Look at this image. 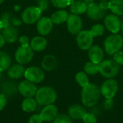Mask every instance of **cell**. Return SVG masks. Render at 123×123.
I'll use <instances>...</instances> for the list:
<instances>
[{"label":"cell","instance_id":"obj_1","mask_svg":"<svg viewBox=\"0 0 123 123\" xmlns=\"http://www.w3.org/2000/svg\"><path fill=\"white\" fill-rule=\"evenodd\" d=\"M99 88L93 84H89L83 87L81 92V102L85 107H92L99 101L101 95Z\"/></svg>","mask_w":123,"mask_h":123},{"label":"cell","instance_id":"obj_2","mask_svg":"<svg viewBox=\"0 0 123 123\" xmlns=\"http://www.w3.org/2000/svg\"><path fill=\"white\" fill-rule=\"evenodd\" d=\"M35 100L40 105L46 106L53 104L57 99L55 91L50 86H42L37 89L35 94Z\"/></svg>","mask_w":123,"mask_h":123},{"label":"cell","instance_id":"obj_3","mask_svg":"<svg viewBox=\"0 0 123 123\" xmlns=\"http://www.w3.org/2000/svg\"><path fill=\"white\" fill-rule=\"evenodd\" d=\"M123 48V37L117 33L110 35L104 41V48L108 55H113L120 51Z\"/></svg>","mask_w":123,"mask_h":123},{"label":"cell","instance_id":"obj_4","mask_svg":"<svg viewBox=\"0 0 123 123\" xmlns=\"http://www.w3.org/2000/svg\"><path fill=\"white\" fill-rule=\"evenodd\" d=\"M99 73L102 76L107 79H112L118 74L120 66L114 60L107 59L99 63Z\"/></svg>","mask_w":123,"mask_h":123},{"label":"cell","instance_id":"obj_5","mask_svg":"<svg viewBox=\"0 0 123 123\" xmlns=\"http://www.w3.org/2000/svg\"><path fill=\"white\" fill-rule=\"evenodd\" d=\"M34 55V50L30 45H21L15 51L14 58L17 63L20 65H25L30 63Z\"/></svg>","mask_w":123,"mask_h":123},{"label":"cell","instance_id":"obj_6","mask_svg":"<svg viewBox=\"0 0 123 123\" xmlns=\"http://www.w3.org/2000/svg\"><path fill=\"white\" fill-rule=\"evenodd\" d=\"M76 43L82 50H89L93 45L94 36L89 30H82L76 35Z\"/></svg>","mask_w":123,"mask_h":123},{"label":"cell","instance_id":"obj_7","mask_svg":"<svg viewBox=\"0 0 123 123\" xmlns=\"http://www.w3.org/2000/svg\"><path fill=\"white\" fill-rule=\"evenodd\" d=\"M42 11L38 6H29L22 13V19L25 24L32 25L41 18Z\"/></svg>","mask_w":123,"mask_h":123},{"label":"cell","instance_id":"obj_8","mask_svg":"<svg viewBox=\"0 0 123 123\" xmlns=\"http://www.w3.org/2000/svg\"><path fill=\"white\" fill-rule=\"evenodd\" d=\"M24 76L26 80L34 84H38L44 80L45 73L42 68L37 66H30L25 69Z\"/></svg>","mask_w":123,"mask_h":123},{"label":"cell","instance_id":"obj_9","mask_svg":"<svg viewBox=\"0 0 123 123\" xmlns=\"http://www.w3.org/2000/svg\"><path fill=\"white\" fill-rule=\"evenodd\" d=\"M118 83L113 79H108L102 85L100 91L106 99H113L118 91Z\"/></svg>","mask_w":123,"mask_h":123},{"label":"cell","instance_id":"obj_10","mask_svg":"<svg viewBox=\"0 0 123 123\" xmlns=\"http://www.w3.org/2000/svg\"><path fill=\"white\" fill-rule=\"evenodd\" d=\"M67 29L71 35H77L82 30L83 20L79 15L71 14L66 21Z\"/></svg>","mask_w":123,"mask_h":123},{"label":"cell","instance_id":"obj_11","mask_svg":"<svg viewBox=\"0 0 123 123\" xmlns=\"http://www.w3.org/2000/svg\"><path fill=\"white\" fill-rule=\"evenodd\" d=\"M105 27L112 33L116 34L121 30L122 22L119 17L115 14H108L105 16L104 19Z\"/></svg>","mask_w":123,"mask_h":123},{"label":"cell","instance_id":"obj_12","mask_svg":"<svg viewBox=\"0 0 123 123\" xmlns=\"http://www.w3.org/2000/svg\"><path fill=\"white\" fill-rule=\"evenodd\" d=\"M17 89L19 94L25 98H32L35 96L37 91L35 84L26 79L19 84Z\"/></svg>","mask_w":123,"mask_h":123},{"label":"cell","instance_id":"obj_13","mask_svg":"<svg viewBox=\"0 0 123 123\" xmlns=\"http://www.w3.org/2000/svg\"><path fill=\"white\" fill-rule=\"evenodd\" d=\"M86 14L91 19L98 21L105 17L106 11L103 10L99 4L93 3L92 4L88 5Z\"/></svg>","mask_w":123,"mask_h":123},{"label":"cell","instance_id":"obj_14","mask_svg":"<svg viewBox=\"0 0 123 123\" xmlns=\"http://www.w3.org/2000/svg\"><path fill=\"white\" fill-rule=\"evenodd\" d=\"M53 27V23L50 17H43L37 22V32L43 36L48 35Z\"/></svg>","mask_w":123,"mask_h":123},{"label":"cell","instance_id":"obj_15","mask_svg":"<svg viewBox=\"0 0 123 123\" xmlns=\"http://www.w3.org/2000/svg\"><path fill=\"white\" fill-rule=\"evenodd\" d=\"M43 120L45 122L53 121L54 119L58 115V108L54 105H48L43 107L40 114Z\"/></svg>","mask_w":123,"mask_h":123},{"label":"cell","instance_id":"obj_16","mask_svg":"<svg viewBox=\"0 0 123 123\" xmlns=\"http://www.w3.org/2000/svg\"><path fill=\"white\" fill-rule=\"evenodd\" d=\"M104 56V50L100 46L97 45H92L89 50V58L90 61L94 63H100L103 61Z\"/></svg>","mask_w":123,"mask_h":123},{"label":"cell","instance_id":"obj_17","mask_svg":"<svg viewBox=\"0 0 123 123\" xmlns=\"http://www.w3.org/2000/svg\"><path fill=\"white\" fill-rule=\"evenodd\" d=\"M48 45L47 40L43 36H36L30 42V47L34 51L41 52L44 50Z\"/></svg>","mask_w":123,"mask_h":123},{"label":"cell","instance_id":"obj_18","mask_svg":"<svg viewBox=\"0 0 123 123\" xmlns=\"http://www.w3.org/2000/svg\"><path fill=\"white\" fill-rule=\"evenodd\" d=\"M86 113L85 109L79 105H74L69 107L68 109V115L73 120H82L85 114Z\"/></svg>","mask_w":123,"mask_h":123},{"label":"cell","instance_id":"obj_19","mask_svg":"<svg viewBox=\"0 0 123 123\" xmlns=\"http://www.w3.org/2000/svg\"><path fill=\"white\" fill-rule=\"evenodd\" d=\"M3 36L5 38L6 42L12 43H14L18 38V31L13 26H8L7 27L3 28Z\"/></svg>","mask_w":123,"mask_h":123},{"label":"cell","instance_id":"obj_20","mask_svg":"<svg viewBox=\"0 0 123 123\" xmlns=\"http://www.w3.org/2000/svg\"><path fill=\"white\" fill-rule=\"evenodd\" d=\"M25 68L23 67V66L18 63L9 67L7 71V74L9 78L17 79L23 76L25 74Z\"/></svg>","mask_w":123,"mask_h":123},{"label":"cell","instance_id":"obj_21","mask_svg":"<svg viewBox=\"0 0 123 123\" xmlns=\"http://www.w3.org/2000/svg\"><path fill=\"white\" fill-rule=\"evenodd\" d=\"M68 14L66 10L63 9H60L54 12L51 17L50 19L53 23V25H61L67 21Z\"/></svg>","mask_w":123,"mask_h":123},{"label":"cell","instance_id":"obj_22","mask_svg":"<svg viewBox=\"0 0 123 123\" xmlns=\"http://www.w3.org/2000/svg\"><path fill=\"white\" fill-rule=\"evenodd\" d=\"M42 68L45 71H53L57 66V60L53 55H47L42 61Z\"/></svg>","mask_w":123,"mask_h":123},{"label":"cell","instance_id":"obj_23","mask_svg":"<svg viewBox=\"0 0 123 123\" xmlns=\"http://www.w3.org/2000/svg\"><path fill=\"white\" fill-rule=\"evenodd\" d=\"M88 5L84 1H74L70 6V11L71 14L80 15L86 12Z\"/></svg>","mask_w":123,"mask_h":123},{"label":"cell","instance_id":"obj_24","mask_svg":"<svg viewBox=\"0 0 123 123\" xmlns=\"http://www.w3.org/2000/svg\"><path fill=\"white\" fill-rule=\"evenodd\" d=\"M110 10L117 16L123 15V0H110Z\"/></svg>","mask_w":123,"mask_h":123},{"label":"cell","instance_id":"obj_25","mask_svg":"<svg viewBox=\"0 0 123 123\" xmlns=\"http://www.w3.org/2000/svg\"><path fill=\"white\" fill-rule=\"evenodd\" d=\"M37 102L33 98H25L21 105L22 110L25 112H32L37 107Z\"/></svg>","mask_w":123,"mask_h":123},{"label":"cell","instance_id":"obj_26","mask_svg":"<svg viewBox=\"0 0 123 123\" xmlns=\"http://www.w3.org/2000/svg\"><path fill=\"white\" fill-rule=\"evenodd\" d=\"M11 58L5 52L0 51V72L4 71L10 67Z\"/></svg>","mask_w":123,"mask_h":123},{"label":"cell","instance_id":"obj_27","mask_svg":"<svg viewBox=\"0 0 123 123\" xmlns=\"http://www.w3.org/2000/svg\"><path fill=\"white\" fill-rule=\"evenodd\" d=\"M84 72L89 75H95L99 73V64L94 63L92 61L87 62L84 67Z\"/></svg>","mask_w":123,"mask_h":123},{"label":"cell","instance_id":"obj_28","mask_svg":"<svg viewBox=\"0 0 123 123\" xmlns=\"http://www.w3.org/2000/svg\"><path fill=\"white\" fill-rule=\"evenodd\" d=\"M76 81L82 88L89 84V80L87 74H86L84 71H80L76 74Z\"/></svg>","mask_w":123,"mask_h":123},{"label":"cell","instance_id":"obj_29","mask_svg":"<svg viewBox=\"0 0 123 123\" xmlns=\"http://www.w3.org/2000/svg\"><path fill=\"white\" fill-rule=\"evenodd\" d=\"M2 89L3 91L7 94H14L18 89L16 87L14 83L13 82H9V81H6V82H4L3 84H2Z\"/></svg>","mask_w":123,"mask_h":123},{"label":"cell","instance_id":"obj_30","mask_svg":"<svg viewBox=\"0 0 123 123\" xmlns=\"http://www.w3.org/2000/svg\"><path fill=\"white\" fill-rule=\"evenodd\" d=\"M105 26L102 24H96L93 25L89 30L92 35L95 37L103 35V34L105 33Z\"/></svg>","mask_w":123,"mask_h":123},{"label":"cell","instance_id":"obj_31","mask_svg":"<svg viewBox=\"0 0 123 123\" xmlns=\"http://www.w3.org/2000/svg\"><path fill=\"white\" fill-rule=\"evenodd\" d=\"M74 0H51L52 4L57 8L64 9L68 6H71Z\"/></svg>","mask_w":123,"mask_h":123},{"label":"cell","instance_id":"obj_32","mask_svg":"<svg viewBox=\"0 0 123 123\" xmlns=\"http://www.w3.org/2000/svg\"><path fill=\"white\" fill-rule=\"evenodd\" d=\"M53 123H72V120L69 115L61 114L56 116L53 120Z\"/></svg>","mask_w":123,"mask_h":123},{"label":"cell","instance_id":"obj_33","mask_svg":"<svg viewBox=\"0 0 123 123\" xmlns=\"http://www.w3.org/2000/svg\"><path fill=\"white\" fill-rule=\"evenodd\" d=\"M82 120L84 123H97L96 117L91 113H86Z\"/></svg>","mask_w":123,"mask_h":123},{"label":"cell","instance_id":"obj_34","mask_svg":"<svg viewBox=\"0 0 123 123\" xmlns=\"http://www.w3.org/2000/svg\"><path fill=\"white\" fill-rule=\"evenodd\" d=\"M113 60L119 65L123 66V51L120 50L117 53H116L115 55H113Z\"/></svg>","mask_w":123,"mask_h":123},{"label":"cell","instance_id":"obj_35","mask_svg":"<svg viewBox=\"0 0 123 123\" xmlns=\"http://www.w3.org/2000/svg\"><path fill=\"white\" fill-rule=\"evenodd\" d=\"M43 120L40 115L35 114L32 115L28 120V123H43Z\"/></svg>","mask_w":123,"mask_h":123},{"label":"cell","instance_id":"obj_36","mask_svg":"<svg viewBox=\"0 0 123 123\" xmlns=\"http://www.w3.org/2000/svg\"><path fill=\"white\" fill-rule=\"evenodd\" d=\"M37 6L41 9L42 12L47 10L49 7V0H38Z\"/></svg>","mask_w":123,"mask_h":123},{"label":"cell","instance_id":"obj_37","mask_svg":"<svg viewBox=\"0 0 123 123\" xmlns=\"http://www.w3.org/2000/svg\"><path fill=\"white\" fill-rule=\"evenodd\" d=\"M7 103V99L4 94L0 93V111L3 110Z\"/></svg>","mask_w":123,"mask_h":123},{"label":"cell","instance_id":"obj_38","mask_svg":"<svg viewBox=\"0 0 123 123\" xmlns=\"http://www.w3.org/2000/svg\"><path fill=\"white\" fill-rule=\"evenodd\" d=\"M19 42L21 45H29L30 40H29V37L27 36L22 35L19 39Z\"/></svg>","mask_w":123,"mask_h":123},{"label":"cell","instance_id":"obj_39","mask_svg":"<svg viewBox=\"0 0 123 123\" xmlns=\"http://www.w3.org/2000/svg\"><path fill=\"white\" fill-rule=\"evenodd\" d=\"M99 6L105 11L110 9V1H100L99 4Z\"/></svg>","mask_w":123,"mask_h":123},{"label":"cell","instance_id":"obj_40","mask_svg":"<svg viewBox=\"0 0 123 123\" xmlns=\"http://www.w3.org/2000/svg\"><path fill=\"white\" fill-rule=\"evenodd\" d=\"M1 23H2V27L3 28L7 27L8 26H9V18L7 17V14H5L2 17V19H1Z\"/></svg>","mask_w":123,"mask_h":123},{"label":"cell","instance_id":"obj_41","mask_svg":"<svg viewBox=\"0 0 123 123\" xmlns=\"http://www.w3.org/2000/svg\"><path fill=\"white\" fill-rule=\"evenodd\" d=\"M104 106L107 109H110L113 106V99H106L104 102Z\"/></svg>","mask_w":123,"mask_h":123},{"label":"cell","instance_id":"obj_42","mask_svg":"<svg viewBox=\"0 0 123 123\" xmlns=\"http://www.w3.org/2000/svg\"><path fill=\"white\" fill-rule=\"evenodd\" d=\"M5 43H6V40L3 35H0V48H2L5 45Z\"/></svg>","mask_w":123,"mask_h":123},{"label":"cell","instance_id":"obj_43","mask_svg":"<svg viewBox=\"0 0 123 123\" xmlns=\"http://www.w3.org/2000/svg\"><path fill=\"white\" fill-rule=\"evenodd\" d=\"M84 1L87 4V5H89V4H92L93 3H94V0H84Z\"/></svg>","mask_w":123,"mask_h":123},{"label":"cell","instance_id":"obj_44","mask_svg":"<svg viewBox=\"0 0 123 123\" xmlns=\"http://www.w3.org/2000/svg\"><path fill=\"white\" fill-rule=\"evenodd\" d=\"M3 28L2 27V23H1V19H0V30Z\"/></svg>","mask_w":123,"mask_h":123},{"label":"cell","instance_id":"obj_45","mask_svg":"<svg viewBox=\"0 0 123 123\" xmlns=\"http://www.w3.org/2000/svg\"><path fill=\"white\" fill-rule=\"evenodd\" d=\"M121 30H122V32H123V22H122V25H121Z\"/></svg>","mask_w":123,"mask_h":123},{"label":"cell","instance_id":"obj_46","mask_svg":"<svg viewBox=\"0 0 123 123\" xmlns=\"http://www.w3.org/2000/svg\"><path fill=\"white\" fill-rule=\"evenodd\" d=\"M4 1V0H0V4H1V3H3Z\"/></svg>","mask_w":123,"mask_h":123},{"label":"cell","instance_id":"obj_47","mask_svg":"<svg viewBox=\"0 0 123 123\" xmlns=\"http://www.w3.org/2000/svg\"><path fill=\"white\" fill-rule=\"evenodd\" d=\"M74 1H84V0H74Z\"/></svg>","mask_w":123,"mask_h":123},{"label":"cell","instance_id":"obj_48","mask_svg":"<svg viewBox=\"0 0 123 123\" xmlns=\"http://www.w3.org/2000/svg\"><path fill=\"white\" fill-rule=\"evenodd\" d=\"M99 1H107V0H99Z\"/></svg>","mask_w":123,"mask_h":123}]
</instances>
